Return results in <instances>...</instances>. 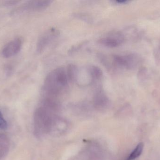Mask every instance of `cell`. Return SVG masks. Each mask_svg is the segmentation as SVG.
<instances>
[{
	"mask_svg": "<svg viewBox=\"0 0 160 160\" xmlns=\"http://www.w3.org/2000/svg\"><path fill=\"white\" fill-rule=\"evenodd\" d=\"M112 65L118 68L131 69L137 65L140 62L138 55L133 54L126 55L116 54L112 56Z\"/></svg>",
	"mask_w": 160,
	"mask_h": 160,
	"instance_id": "obj_2",
	"label": "cell"
},
{
	"mask_svg": "<svg viewBox=\"0 0 160 160\" xmlns=\"http://www.w3.org/2000/svg\"><path fill=\"white\" fill-rule=\"evenodd\" d=\"M60 34L59 31L54 28H51L44 32L38 38L37 44V51L41 53L58 37Z\"/></svg>",
	"mask_w": 160,
	"mask_h": 160,
	"instance_id": "obj_4",
	"label": "cell"
},
{
	"mask_svg": "<svg viewBox=\"0 0 160 160\" xmlns=\"http://www.w3.org/2000/svg\"><path fill=\"white\" fill-rule=\"evenodd\" d=\"M22 46V41L20 38H16L8 42L2 50V55L8 58L16 55L19 52Z\"/></svg>",
	"mask_w": 160,
	"mask_h": 160,
	"instance_id": "obj_5",
	"label": "cell"
},
{
	"mask_svg": "<svg viewBox=\"0 0 160 160\" xmlns=\"http://www.w3.org/2000/svg\"><path fill=\"white\" fill-rule=\"evenodd\" d=\"M8 127V124L5 120L2 112L0 111V129H6Z\"/></svg>",
	"mask_w": 160,
	"mask_h": 160,
	"instance_id": "obj_10",
	"label": "cell"
},
{
	"mask_svg": "<svg viewBox=\"0 0 160 160\" xmlns=\"http://www.w3.org/2000/svg\"><path fill=\"white\" fill-rule=\"evenodd\" d=\"M144 148V144L140 143L129 155L127 160H134L139 157L142 153Z\"/></svg>",
	"mask_w": 160,
	"mask_h": 160,
	"instance_id": "obj_9",
	"label": "cell"
},
{
	"mask_svg": "<svg viewBox=\"0 0 160 160\" xmlns=\"http://www.w3.org/2000/svg\"><path fill=\"white\" fill-rule=\"evenodd\" d=\"M113 3L116 4H126L128 3L129 1L128 0H116L113 1Z\"/></svg>",
	"mask_w": 160,
	"mask_h": 160,
	"instance_id": "obj_11",
	"label": "cell"
},
{
	"mask_svg": "<svg viewBox=\"0 0 160 160\" xmlns=\"http://www.w3.org/2000/svg\"><path fill=\"white\" fill-rule=\"evenodd\" d=\"M87 72L90 84H95L101 80L102 77V72L98 67L94 65H89L88 67Z\"/></svg>",
	"mask_w": 160,
	"mask_h": 160,
	"instance_id": "obj_7",
	"label": "cell"
},
{
	"mask_svg": "<svg viewBox=\"0 0 160 160\" xmlns=\"http://www.w3.org/2000/svg\"><path fill=\"white\" fill-rule=\"evenodd\" d=\"M125 40V35L122 32L112 31L101 38L98 43L108 48H114L123 44Z\"/></svg>",
	"mask_w": 160,
	"mask_h": 160,
	"instance_id": "obj_3",
	"label": "cell"
},
{
	"mask_svg": "<svg viewBox=\"0 0 160 160\" xmlns=\"http://www.w3.org/2000/svg\"><path fill=\"white\" fill-rule=\"evenodd\" d=\"M52 2V1L50 0L30 1L22 8L26 11H40L46 9Z\"/></svg>",
	"mask_w": 160,
	"mask_h": 160,
	"instance_id": "obj_6",
	"label": "cell"
},
{
	"mask_svg": "<svg viewBox=\"0 0 160 160\" xmlns=\"http://www.w3.org/2000/svg\"><path fill=\"white\" fill-rule=\"evenodd\" d=\"M69 82L66 70L57 68L50 72L44 81L43 90L50 95H55L67 88Z\"/></svg>",
	"mask_w": 160,
	"mask_h": 160,
	"instance_id": "obj_1",
	"label": "cell"
},
{
	"mask_svg": "<svg viewBox=\"0 0 160 160\" xmlns=\"http://www.w3.org/2000/svg\"><path fill=\"white\" fill-rule=\"evenodd\" d=\"M67 74L68 81L71 82L76 81L78 80L79 74V69L76 65L69 64L66 69Z\"/></svg>",
	"mask_w": 160,
	"mask_h": 160,
	"instance_id": "obj_8",
	"label": "cell"
}]
</instances>
